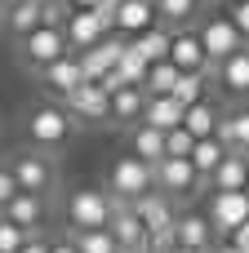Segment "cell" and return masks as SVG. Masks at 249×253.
Wrapping results in <instances>:
<instances>
[{"label":"cell","instance_id":"60d3db41","mask_svg":"<svg viewBox=\"0 0 249 253\" xmlns=\"http://www.w3.org/2000/svg\"><path fill=\"white\" fill-rule=\"evenodd\" d=\"M214 253H241V249H236V245L227 240V245H218V249H214Z\"/></svg>","mask_w":249,"mask_h":253},{"label":"cell","instance_id":"52a82bcc","mask_svg":"<svg viewBox=\"0 0 249 253\" xmlns=\"http://www.w3.org/2000/svg\"><path fill=\"white\" fill-rule=\"evenodd\" d=\"M209 222H214L218 236L232 240V236L249 222V191H214V200H209Z\"/></svg>","mask_w":249,"mask_h":253},{"label":"cell","instance_id":"f35d334b","mask_svg":"<svg viewBox=\"0 0 249 253\" xmlns=\"http://www.w3.org/2000/svg\"><path fill=\"white\" fill-rule=\"evenodd\" d=\"M232 245H236L241 253H249V222L241 227V231H236V236H232Z\"/></svg>","mask_w":249,"mask_h":253},{"label":"cell","instance_id":"603a6c76","mask_svg":"<svg viewBox=\"0 0 249 253\" xmlns=\"http://www.w3.org/2000/svg\"><path fill=\"white\" fill-rule=\"evenodd\" d=\"M143 116H147V89H120V93L111 98V120L138 129Z\"/></svg>","mask_w":249,"mask_h":253},{"label":"cell","instance_id":"ba28073f","mask_svg":"<svg viewBox=\"0 0 249 253\" xmlns=\"http://www.w3.org/2000/svg\"><path fill=\"white\" fill-rule=\"evenodd\" d=\"M200 40H205V53H209V62H214V71L232 58V53H241V49H249L245 36L236 31V22L232 18H209L205 27H200Z\"/></svg>","mask_w":249,"mask_h":253},{"label":"cell","instance_id":"7402d4cb","mask_svg":"<svg viewBox=\"0 0 249 253\" xmlns=\"http://www.w3.org/2000/svg\"><path fill=\"white\" fill-rule=\"evenodd\" d=\"M209 187L214 191H249V156H227L223 165H218V173L209 178Z\"/></svg>","mask_w":249,"mask_h":253},{"label":"cell","instance_id":"484cf974","mask_svg":"<svg viewBox=\"0 0 249 253\" xmlns=\"http://www.w3.org/2000/svg\"><path fill=\"white\" fill-rule=\"evenodd\" d=\"M40 27H45V0H22V4L9 9V31H13L18 40H27V36L40 31Z\"/></svg>","mask_w":249,"mask_h":253},{"label":"cell","instance_id":"4dcf8cb0","mask_svg":"<svg viewBox=\"0 0 249 253\" xmlns=\"http://www.w3.org/2000/svg\"><path fill=\"white\" fill-rule=\"evenodd\" d=\"M192 13H196V0H156V18L169 22V27L192 22Z\"/></svg>","mask_w":249,"mask_h":253},{"label":"cell","instance_id":"7c38bea8","mask_svg":"<svg viewBox=\"0 0 249 253\" xmlns=\"http://www.w3.org/2000/svg\"><path fill=\"white\" fill-rule=\"evenodd\" d=\"M125 49H129V40H102L98 49H89V53H80V67H85V80L89 84H98V80H107L116 67H120V58H125Z\"/></svg>","mask_w":249,"mask_h":253},{"label":"cell","instance_id":"3957f363","mask_svg":"<svg viewBox=\"0 0 249 253\" xmlns=\"http://www.w3.org/2000/svg\"><path fill=\"white\" fill-rule=\"evenodd\" d=\"M71 129H76V116L67 111V107H53V102H45V107H36L31 116H27V133H31V142L45 151H58L67 138H71Z\"/></svg>","mask_w":249,"mask_h":253},{"label":"cell","instance_id":"9a60e30c","mask_svg":"<svg viewBox=\"0 0 249 253\" xmlns=\"http://www.w3.org/2000/svg\"><path fill=\"white\" fill-rule=\"evenodd\" d=\"M218 231H214V222H209V213H183L178 218V249L187 253H214L218 245Z\"/></svg>","mask_w":249,"mask_h":253},{"label":"cell","instance_id":"8fae6325","mask_svg":"<svg viewBox=\"0 0 249 253\" xmlns=\"http://www.w3.org/2000/svg\"><path fill=\"white\" fill-rule=\"evenodd\" d=\"M67 111L80 120V125H102L111 120V93L102 84H80L71 98H67Z\"/></svg>","mask_w":249,"mask_h":253},{"label":"cell","instance_id":"d6a6232c","mask_svg":"<svg viewBox=\"0 0 249 253\" xmlns=\"http://www.w3.org/2000/svg\"><path fill=\"white\" fill-rule=\"evenodd\" d=\"M205 80H209V76H192V71H187V76L178 80L174 98H178L183 107H196V102H205Z\"/></svg>","mask_w":249,"mask_h":253},{"label":"cell","instance_id":"8d00e7d4","mask_svg":"<svg viewBox=\"0 0 249 253\" xmlns=\"http://www.w3.org/2000/svg\"><path fill=\"white\" fill-rule=\"evenodd\" d=\"M49 253H80V249H76V240H71V231H67L62 240H53V249H49Z\"/></svg>","mask_w":249,"mask_h":253},{"label":"cell","instance_id":"f546056e","mask_svg":"<svg viewBox=\"0 0 249 253\" xmlns=\"http://www.w3.org/2000/svg\"><path fill=\"white\" fill-rule=\"evenodd\" d=\"M71 240H76L80 253H120L111 231H71Z\"/></svg>","mask_w":249,"mask_h":253},{"label":"cell","instance_id":"1f68e13d","mask_svg":"<svg viewBox=\"0 0 249 253\" xmlns=\"http://www.w3.org/2000/svg\"><path fill=\"white\" fill-rule=\"evenodd\" d=\"M31 245V231H22V227H13L4 213H0V253H22Z\"/></svg>","mask_w":249,"mask_h":253},{"label":"cell","instance_id":"9c48e42d","mask_svg":"<svg viewBox=\"0 0 249 253\" xmlns=\"http://www.w3.org/2000/svg\"><path fill=\"white\" fill-rule=\"evenodd\" d=\"M111 236L120 253H151V231L143 227V218L134 213V205L116 200V218H111Z\"/></svg>","mask_w":249,"mask_h":253},{"label":"cell","instance_id":"44dd1931","mask_svg":"<svg viewBox=\"0 0 249 253\" xmlns=\"http://www.w3.org/2000/svg\"><path fill=\"white\" fill-rule=\"evenodd\" d=\"M223 120H227V116H223L214 102H196V107H187V120H183V129H187L196 142H205V138H218Z\"/></svg>","mask_w":249,"mask_h":253},{"label":"cell","instance_id":"ffe728a7","mask_svg":"<svg viewBox=\"0 0 249 253\" xmlns=\"http://www.w3.org/2000/svg\"><path fill=\"white\" fill-rule=\"evenodd\" d=\"M214 80L223 84V93H232V98H249V49L232 53V58L214 71Z\"/></svg>","mask_w":249,"mask_h":253},{"label":"cell","instance_id":"2e32d148","mask_svg":"<svg viewBox=\"0 0 249 253\" xmlns=\"http://www.w3.org/2000/svg\"><path fill=\"white\" fill-rule=\"evenodd\" d=\"M45 196H27V191H18L13 196V205L4 209V218L13 222V227H22V231H31V236H40V222H45Z\"/></svg>","mask_w":249,"mask_h":253},{"label":"cell","instance_id":"74e56055","mask_svg":"<svg viewBox=\"0 0 249 253\" xmlns=\"http://www.w3.org/2000/svg\"><path fill=\"white\" fill-rule=\"evenodd\" d=\"M49 249H53V240H40V236H31V245H27L22 253H49Z\"/></svg>","mask_w":249,"mask_h":253},{"label":"cell","instance_id":"277c9868","mask_svg":"<svg viewBox=\"0 0 249 253\" xmlns=\"http://www.w3.org/2000/svg\"><path fill=\"white\" fill-rule=\"evenodd\" d=\"M62 58H71V44H67V31L62 27H40V31H31L22 40V62L31 71H45V67L62 62Z\"/></svg>","mask_w":249,"mask_h":253},{"label":"cell","instance_id":"ab89813d","mask_svg":"<svg viewBox=\"0 0 249 253\" xmlns=\"http://www.w3.org/2000/svg\"><path fill=\"white\" fill-rule=\"evenodd\" d=\"M67 4H71V9H102L107 0H67Z\"/></svg>","mask_w":249,"mask_h":253},{"label":"cell","instance_id":"ac0fdd59","mask_svg":"<svg viewBox=\"0 0 249 253\" xmlns=\"http://www.w3.org/2000/svg\"><path fill=\"white\" fill-rule=\"evenodd\" d=\"M129 147H134V156L147 160V165L169 160V133H160V129H151V125H138V129L129 133Z\"/></svg>","mask_w":249,"mask_h":253},{"label":"cell","instance_id":"d6986e66","mask_svg":"<svg viewBox=\"0 0 249 253\" xmlns=\"http://www.w3.org/2000/svg\"><path fill=\"white\" fill-rule=\"evenodd\" d=\"M156 27V0H125L116 13V31H129L134 40Z\"/></svg>","mask_w":249,"mask_h":253},{"label":"cell","instance_id":"d590c367","mask_svg":"<svg viewBox=\"0 0 249 253\" xmlns=\"http://www.w3.org/2000/svg\"><path fill=\"white\" fill-rule=\"evenodd\" d=\"M232 22H236V31L245 36V44H249V0H241V4H232V13H227Z\"/></svg>","mask_w":249,"mask_h":253},{"label":"cell","instance_id":"cb8c5ba5","mask_svg":"<svg viewBox=\"0 0 249 253\" xmlns=\"http://www.w3.org/2000/svg\"><path fill=\"white\" fill-rule=\"evenodd\" d=\"M232 156V147L223 142V138H205V142H196V151H192V165H196V173H200V182H209L214 173H218V165Z\"/></svg>","mask_w":249,"mask_h":253},{"label":"cell","instance_id":"5bb4252c","mask_svg":"<svg viewBox=\"0 0 249 253\" xmlns=\"http://www.w3.org/2000/svg\"><path fill=\"white\" fill-rule=\"evenodd\" d=\"M200 187V173L192 160H160L156 165V191L165 196H192Z\"/></svg>","mask_w":249,"mask_h":253},{"label":"cell","instance_id":"f1b7e54d","mask_svg":"<svg viewBox=\"0 0 249 253\" xmlns=\"http://www.w3.org/2000/svg\"><path fill=\"white\" fill-rule=\"evenodd\" d=\"M120 76H125V84H134V89H147V76H151V62L129 44L125 49V58H120Z\"/></svg>","mask_w":249,"mask_h":253},{"label":"cell","instance_id":"836d02e7","mask_svg":"<svg viewBox=\"0 0 249 253\" xmlns=\"http://www.w3.org/2000/svg\"><path fill=\"white\" fill-rule=\"evenodd\" d=\"M192 151H196V138L187 129H174L169 133V160H192Z\"/></svg>","mask_w":249,"mask_h":253},{"label":"cell","instance_id":"83f0119b","mask_svg":"<svg viewBox=\"0 0 249 253\" xmlns=\"http://www.w3.org/2000/svg\"><path fill=\"white\" fill-rule=\"evenodd\" d=\"M178 80H183V71H178L174 62H156L151 76H147V98H174Z\"/></svg>","mask_w":249,"mask_h":253},{"label":"cell","instance_id":"e575fe53","mask_svg":"<svg viewBox=\"0 0 249 253\" xmlns=\"http://www.w3.org/2000/svg\"><path fill=\"white\" fill-rule=\"evenodd\" d=\"M22 187H18V178H13V169H0V213L13 205V196H18Z\"/></svg>","mask_w":249,"mask_h":253},{"label":"cell","instance_id":"6da1fadb","mask_svg":"<svg viewBox=\"0 0 249 253\" xmlns=\"http://www.w3.org/2000/svg\"><path fill=\"white\" fill-rule=\"evenodd\" d=\"M116 218V196L98 187H80L67 196V227L71 231H111Z\"/></svg>","mask_w":249,"mask_h":253},{"label":"cell","instance_id":"4316f807","mask_svg":"<svg viewBox=\"0 0 249 253\" xmlns=\"http://www.w3.org/2000/svg\"><path fill=\"white\" fill-rule=\"evenodd\" d=\"M218 138L236 151V156H249V111H232L218 129Z\"/></svg>","mask_w":249,"mask_h":253},{"label":"cell","instance_id":"8992f818","mask_svg":"<svg viewBox=\"0 0 249 253\" xmlns=\"http://www.w3.org/2000/svg\"><path fill=\"white\" fill-rule=\"evenodd\" d=\"M67 44L71 49H80V53H89V49H98L102 40H111V22L98 13V9H71V18H67Z\"/></svg>","mask_w":249,"mask_h":253},{"label":"cell","instance_id":"4fadbf2b","mask_svg":"<svg viewBox=\"0 0 249 253\" xmlns=\"http://www.w3.org/2000/svg\"><path fill=\"white\" fill-rule=\"evenodd\" d=\"M36 76H40V84H45L49 93H58L62 102H67L80 84H89V80H85V67H80V58H76V53H71V58H62V62H53V67H45V71H36Z\"/></svg>","mask_w":249,"mask_h":253},{"label":"cell","instance_id":"5b68a950","mask_svg":"<svg viewBox=\"0 0 249 253\" xmlns=\"http://www.w3.org/2000/svg\"><path fill=\"white\" fill-rule=\"evenodd\" d=\"M13 178H18V187H22L27 196H49V191L58 187V165H53V156H45V151H22V156L13 160Z\"/></svg>","mask_w":249,"mask_h":253},{"label":"cell","instance_id":"d4e9b609","mask_svg":"<svg viewBox=\"0 0 249 253\" xmlns=\"http://www.w3.org/2000/svg\"><path fill=\"white\" fill-rule=\"evenodd\" d=\"M151 67L156 62H169V53H174V31H165V27H151V31H143L138 40H129Z\"/></svg>","mask_w":249,"mask_h":253},{"label":"cell","instance_id":"7a4b0ae2","mask_svg":"<svg viewBox=\"0 0 249 253\" xmlns=\"http://www.w3.org/2000/svg\"><path fill=\"white\" fill-rule=\"evenodd\" d=\"M107 191H111L116 200H125V205H138L143 196L156 191V165H147V160H138V156H120V160L111 165Z\"/></svg>","mask_w":249,"mask_h":253},{"label":"cell","instance_id":"e0dca14e","mask_svg":"<svg viewBox=\"0 0 249 253\" xmlns=\"http://www.w3.org/2000/svg\"><path fill=\"white\" fill-rule=\"evenodd\" d=\"M183 120H187V107H183L178 98H147L143 125H151V129H160V133H174V129H183Z\"/></svg>","mask_w":249,"mask_h":253},{"label":"cell","instance_id":"b9f144b4","mask_svg":"<svg viewBox=\"0 0 249 253\" xmlns=\"http://www.w3.org/2000/svg\"><path fill=\"white\" fill-rule=\"evenodd\" d=\"M0 4H4V13H9V9H13V4H22V0H0Z\"/></svg>","mask_w":249,"mask_h":253},{"label":"cell","instance_id":"30bf717a","mask_svg":"<svg viewBox=\"0 0 249 253\" xmlns=\"http://www.w3.org/2000/svg\"><path fill=\"white\" fill-rule=\"evenodd\" d=\"M169 62L187 76H214V62H209V53H205V40H200V31H178L174 36V53H169Z\"/></svg>","mask_w":249,"mask_h":253}]
</instances>
